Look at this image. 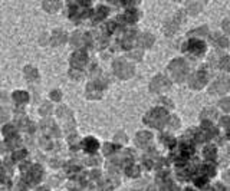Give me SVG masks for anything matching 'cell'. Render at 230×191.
Instances as JSON below:
<instances>
[{"label":"cell","mask_w":230,"mask_h":191,"mask_svg":"<svg viewBox=\"0 0 230 191\" xmlns=\"http://www.w3.org/2000/svg\"><path fill=\"white\" fill-rule=\"evenodd\" d=\"M168 71H170L171 76H173L174 81L183 82L184 81V78H186V75H187V72H188V66H187V63L184 62V60L175 59L170 63Z\"/></svg>","instance_id":"6da1fadb"},{"label":"cell","mask_w":230,"mask_h":191,"mask_svg":"<svg viewBox=\"0 0 230 191\" xmlns=\"http://www.w3.org/2000/svg\"><path fill=\"white\" fill-rule=\"evenodd\" d=\"M145 122H147L148 125L154 126V128H161L167 122V114H165L164 109L157 108V109H154V111H151L145 116Z\"/></svg>","instance_id":"7a4b0ae2"},{"label":"cell","mask_w":230,"mask_h":191,"mask_svg":"<svg viewBox=\"0 0 230 191\" xmlns=\"http://www.w3.org/2000/svg\"><path fill=\"white\" fill-rule=\"evenodd\" d=\"M114 71L120 78L127 79V78L132 76V73H134V66H132L131 63H128L127 60L118 59V60H115L114 62Z\"/></svg>","instance_id":"3957f363"},{"label":"cell","mask_w":230,"mask_h":191,"mask_svg":"<svg viewBox=\"0 0 230 191\" xmlns=\"http://www.w3.org/2000/svg\"><path fill=\"white\" fill-rule=\"evenodd\" d=\"M230 88V79L227 76H222L219 79H216L214 83H211L210 86V93L211 95H222L226 93Z\"/></svg>","instance_id":"277c9868"},{"label":"cell","mask_w":230,"mask_h":191,"mask_svg":"<svg viewBox=\"0 0 230 191\" xmlns=\"http://www.w3.org/2000/svg\"><path fill=\"white\" fill-rule=\"evenodd\" d=\"M168 88H170V82H168V79L165 76H163V75L155 76L153 81H151V83H150V89H151L153 92H163V91L168 89Z\"/></svg>","instance_id":"5b68a950"},{"label":"cell","mask_w":230,"mask_h":191,"mask_svg":"<svg viewBox=\"0 0 230 191\" xmlns=\"http://www.w3.org/2000/svg\"><path fill=\"white\" fill-rule=\"evenodd\" d=\"M206 82H207V73L204 71H198L190 78V86L196 88V89H200V88L204 86Z\"/></svg>","instance_id":"8992f818"},{"label":"cell","mask_w":230,"mask_h":191,"mask_svg":"<svg viewBox=\"0 0 230 191\" xmlns=\"http://www.w3.org/2000/svg\"><path fill=\"white\" fill-rule=\"evenodd\" d=\"M88 60V56L85 52H82V50H78L76 53L72 55V59H71V63L73 66H76V68H82L85 63H86Z\"/></svg>","instance_id":"52a82bcc"},{"label":"cell","mask_w":230,"mask_h":191,"mask_svg":"<svg viewBox=\"0 0 230 191\" xmlns=\"http://www.w3.org/2000/svg\"><path fill=\"white\" fill-rule=\"evenodd\" d=\"M151 134L150 132H140L137 135V138H135V144H137L138 147H141V148H144V147H147L148 144H150V141H151Z\"/></svg>","instance_id":"ba28073f"},{"label":"cell","mask_w":230,"mask_h":191,"mask_svg":"<svg viewBox=\"0 0 230 191\" xmlns=\"http://www.w3.org/2000/svg\"><path fill=\"white\" fill-rule=\"evenodd\" d=\"M40 175H42V169H40V167H39V165H35V167L30 168V171H29L28 183H30V184L38 183L39 178H40Z\"/></svg>","instance_id":"9c48e42d"},{"label":"cell","mask_w":230,"mask_h":191,"mask_svg":"<svg viewBox=\"0 0 230 191\" xmlns=\"http://www.w3.org/2000/svg\"><path fill=\"white\" fill-rule=\"evenodd\" d=\"M101 92H102V89L96 83H89L86 88V93L89 98H98V96H101Z\"/></svg>","instance_id":"30bf717a"},{"label":"cell","mask_w":230,"mask_h":191,"mask_svg":"<svg viewBox=\"0 0 230 191\" xmlns=\"http://www.w3.org/2000/svg\"><path fill=\"white\" fill-rule=\"evenodd\" d=\"M65 40H66V33H63L62 30H55L53 32V38H52L53 45H62Z\"/></svg>","instance_id":"8fae6325"},{"label":"cell","mask_w":230,"mask_h":191,"mask_svg":"<svg viewBox=\"0 0 230 191\" xmlns=\"http://www.w3.org/2000/svg\"><path fill=\"white\" fill-rule=\"evenodd\" d=\"M153 43H154V38L151 35H148V33H145V35H143V36L140 38V45H141L143 48H150Z\"/></svg>","instance_id":"7c38bea8"},{"label":"cell","mask_w":230,"mask_h":191,"mask_svg":"<svg viewBox=\"0 0 230 191\" xmlns=\"http://www.w3.org/2000/svg\"><path fill=\"white\" fill-rule=\"evenodd\" d=\"M13 98H15V101H16L17 104H25V102H28L29 101L28 93L23 92V91H20V92H15Z\"/></svg>","instance_id":"4fadbf2b"},{"label":"cell","mask_w":230,"mask_h":191,"mask_svg":"<svg viewBox=\"0 0 230 191\" xmlns=\"http://www.w3.org/2000/svg\"><path fill=\"white\" fill-rule=\"evenodd\" d=\"M96 148H98V142L95 141L93 138H88V139H85V149L93 152V151H96Z\"/></svg>","instance_id":"5bb4252c"},{"label":"cell","mask_w":230,"mask_h":191,"mask_svg":"<svg viewBox=\"0 0 230 191\" xmlns=\"http://www.w3.org/2000/svg\"><path fill=\"white\" fill-rule=\"evenodd\" d=\"M213 42L216 46H219V48H227V45H229V40H227V38H223V36H214Z\"/></svg>","instance_id":"9a60e30c"},{"label":"cell","mask_w":230,"mask_h":191,"mask_svg":"<svg viewBox=\"0 0 230 191\" xmlns=\"http://www.w3.org/2000/svg\"><path fill=\"white\" fill-rule=\"evenodd\" d=\"M177 27H178V20L174 19V20H171V22L167 23V26H165V33H167V35H171V33H174L175 30H177Z\"/></svg>","instance_id":"2e32d148"},{"label":"cell","mask_w":230,"mask_h":191,"mask_svg":"<svg viewBox=\"0 0 230 191\" xmlns=\"http://www.w3.org/2000/svg\"><path fill=\"white\" fill-rule=\"evenodd\" d=\"M25 75H26V78H28V79H38L39 78V73H38V71H36V69H35V68H26V69H25Z\"/></svg>","instance_id":"e0dca14e"},{"label":"cell","mask_w":230,"mask_h":191,"mask_svg":"<svg viewBox=\"0 0 230 191\" xmlns=\"http://www.w3.org/2000/svg\"><path fill=\"white\" fill-rule=\"evenodd\" d=\"M188 12L191 13V15H196V13H198V12L201 10V3H198V2H191V3H188Z\"/></svg>","instance_id":"ac0fdd59"},{"label":"cell","mask_w":230,"mask_h":191,"mask_svg":"<svg viewBox=\"0 0 230 191\" xmlns=\"http://www.w3.org/2000/svg\"><path fill=\"white\" fill-rule=\"evenodd\" d=\"M219 66L222 68V69L230 72V56H225V58H222L220 62H219Z\"/></svg>","instance_id":"d6986e66"},{"label":"cell","mask_w":230,"mask_h":191,"mask_svg":"<svg viewBox=\"0 0 230 191\" xmlns=\"http://www.w3.org/2000/svg\"><path fill=\"white\" fill-rule=\"evenodd\" d=\"M50 3H52V5H49V2H45L43 3V7L48 12H53V10H56V9L59 7V3H58V2H50Z\"/></svg>","instance_id":"ffe728a7"},{"label":"cell","mask_w":230,"mask_h":191,"mask_svg":"<svg viewBox=\"0 0 230 191\" xmlns=\"http://www.w3.org/2000/svg\"><path fill=\"white\" fill-rule=\"evenodd\" d=\"M204 155H206V158L213 159L214 157H216V149H214V147L206 148V149H204Z\"/></svg>","instance_id":"44dd1931"},{"label":"cell","mask_w":230,"mask_h":191,"mask_svg":"<svg viewBox=\"0 0 230 191\" xmlns=\"http://www.w3.org/2000/svg\"><path fill=\"white\" fill-rule=\"evenodd\" d=\"M219 106L222 109H223V111H226V112H230V99H222V101H220V104H219Z\"/></svg>","instance_id":"7402d4cb"},{"label":"cell","mask_w":230,"mask_h":191,"mask_svg":"<svg viewBox=\"0 0 230 191\" xmlns=\"http://www.w3.org/2000/svg\"><path fill=\"white\" fill-rule=\"evenodd\" d=\"M3 132H5L6 136H15V135H16V129H15L12 125L5 126V131H3Z\"/></svg>","instance_id":"603a6c76"},{"label":"cell","mask_w":230,"mask_h":191,"mask_svg":"<svg viewBox=\"0 0 230 191\" xmlns=\"http://www.w3.org/2000/svg\"><path fill=\"white\" fill-rule=\"evenodd\" d=\"M72 45L73 46H81V33H75L72 36Z\"/></svg>","instance_id":"cb8c5ba5"},{"label":"cell","mask_w":230,"mask_h":191,"mask_svg":"<svg viewBox=\"0 0 230 191\" xmlns=\"http://www.w3.org/2000/svg\"><path fill=\"white\" fill-rule=\"evenodd\" d=\"M127 173H128V175H131V177H137L138 173H140V169H138V167H130V168L127 169Z\"/></svg>","instance_id":"d4e9b609"},{"label":"cell","mask_w":230,"mask_h":191,"mask_svg":"<svg viewBox=\"0 0 230 191\" xmlns=\"http://www.w3.org/2000/svg\"><path fill=\"white\" fill-rule=\"evenodd\" d=\"M208 116H216V111H213V109H208V111H204V112H203L201 114V118L203 119H207Z\"/></svg>","instance_id":"484cf974"},{"label":"cell","mask_w":230,"mask_h":191,"mask_svg":"<svg viewBox=\"0 0 230 191\" xmlns=\"http://www.w3.org/2000/svg\"><path fill=\"white\" fill-rule=\"evenodd\" d=\"M104 13H107V9H105V7H101V9H98V12H96V16H95V20L102 19V17L105 16Z\"/></svg>","instance_id":"4316f807"},{"label":"cell","mask_w":230,"mask_h":191,"mask_svg":"<svg viewBox=\"0 0 230 191\" xmlns=\"http://www.w3.org/2000/svg\"><path fill=\"white\" fill-rule=\"evenodd\" d=\"M178 125H180V121L177 119L175 116L170 118V126H171V128H178Z\"/></svg>","instance_id":"83f0119b"},{"label":"cell","mask_w":230,"mask_h":191,"mask_svg":"<svg viewBox=\"0 0 230 191\" xmlns=\"http://www.w3.org/2000/svg\"><path fill=\"white\" fill-rule=\"evenodd\" d=\"M50 112V105L49 104H45L42 108H40V114L42 115H48Z\"/></svg>","instance_id":"f1b7e54d"},{"label":"cell","mask_w":230,"mask_h":191,"mask_svg":"<svg viewBox=\"0 0 230 191\" xmlns=\"http://www.w3.org/2000/svg\"><path fill=\"white\" fill-rule=\"evenodd\" d=\"M9 116V112L6 108H0V121H5Z\"/></svg>","instance_id":"f546056e"},{"label":"cell","mask_w":230,"mask_h":191,"mask_svg":"<svg viewBox=\"0 0 230 191\" xmlns=\"http://www.w3.org/2000/svg\"><path fill=\"white\" fill-rule=\"evenodd\" d=\"M127 19V20H130V22H132V20H135V13H132V12H128V13H127L125 16H124Z\"/></svg>","instance_id":"4dcf8cb0"},{"label":"cell","mask_w":230,"mask_h":191,"mask_svg":"<svg viewBox=\"0 0 230 191\" xmlns=\"http://www.w3.org/2000/svg\"><path fill=\"white\" fill-rule=\"evenodd\" d=\"M23 157H26V151H19V152L15 154V159H20Z\"/></svg>","instance_id":"1f68e13d"},{"label":"cell","mask_w":230,"mask_h":191,"mask_svg":"<svg viewBox=\"0 0 230 191\" xmlns=\"http://www.w3.org/2000/svg\"><path fill=\"white\" fill-rule=\"evenodd\" d=\"M50 95H52V99H55V101H59L60 99V92L59 91H53Z\"/></svg>","instance_id":"d6a6232c"},{"label":"cell","mask_w":230,"mask_h":191,"mask_svg":"<svg viewBox=\"0 0 230 191\" xmlns=\"http://www.w3.org/2000/svg\"><path fill=\"white\" fill-rule=\"evenodd\" d=\"M207 32V29H206V27H201V29H198V30H194V32H191L190 33V35H201V33H206Z\"/></svg>","instance_id":"836d02e7"},{"label":"cell","mask_w":230,"mask_h":191,"mask_svg":"<svg viewBox=\"0 0 230 191\" xmlns=\"http://www.w3.org/2000/svg\"><path fill=\"white\" fill-rule=\"evenodd\" d=\"M223 30L225 32H230V20H225L223 22Z\"/></svg>","instance_id":"e575fe53"},{"label":"cell","mask_w":230,"mask_h":191,"mask_svg":"<svg viewBox=\"0 0 230 191\" xmlns=\"http://www.w3.org/2000/svg\"><path fill=\"white\" fill-rule=\"evenodd\" d=\"M222 124L225 126H227V128H230V118H222Z\"/></svg>","instance_id":"d590c367"},{"label":"cell","mask_w":230,"mask_h":191,"mask_svg":"<svg viewBox=\"0 0 230 191\" xmlns=\"http://www.w3.org/2000/svg\"><path fill=\"white\" fill-rule=\"evenodd\" d=\"M15 191H26V188H25L22 184H17L16 188H15Z\"/></svg>","instance_id":"8d00e7d4"},{"label":"cell","mask_w":230,"mask_h":191,"mask_svg":"<svg viewBox=\"0 0 230 191\" xmlns=\"http://www.w3.org/2000/svg\"><path fill=\"white\" fill-rule=\"evenodd\" d=\"M225 180H226V181H230V171H226V174H225Z\"/></svg>","instance_id":"74e56055"},{"label":"cell","mask_w":230,"mask_h":191,"mask_svg":"<svg viewBox=\"0 0 230 191\" xmlns=\"http://www.w3.org/2000/svg\"><path fill=\"white\" fill-rule=\"evenodd\" d=\"M167 191H178V188H177V187H175V186H170V187H168V190H167Z\"/></svg>","instance_id":"f35d334b"},{"label":"cell","mask_w":230,"mask_h":191,"mask_svg":"<svg viewBox=\"0 0 230 191\" xmlns=\"http://www.w3.org/2000/svg\"><path fill=\"white\" fill-rule=\"evenodd\" d=\"M131 56H135V58H141V52H135V53L132 52Z\"/></svg>","instance_id":"ab89813d"},{"label":"cell","mask_w":230,"mask_h":191,"mask_svg":"<svg viewBox=\"0 0 230 191\" xmlns=\"http://www.w3.org/2000/svg\"><path fill=\"white\" fill-rule=\"evenodd\" d=\"M39 191H48V190H39Z\"/></svg>","instance_id":"60d3db41"},{"label":"cell","mask_w":230,"mask_h":191,"mask_svg":"<svg viewBox=\"0 0 230 191\" xmlns=\"http://www.w3.org/2000/svg\"><path fill=\"white\" fill-rule=\"evenodd\" d=\"M186 191H191V190H186Z\"/></svg>","instance_id":"b9f144b4"}]
</instances>
